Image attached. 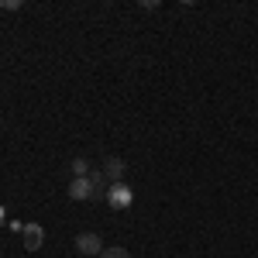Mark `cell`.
I'll return each instance as SVG.
<instances>
[{
	"label": "cell",
	"instance_id": "obj_8",
	"mask_svg": "<svg viewBox=\"0 0 258 258\" xmlns=\"http://www.w3.org/2000/svg\"><path fill=\"white\" fill-rule=\"evenodd\" d=\"M100 258H131V251H127V248H103V251H100Z\"/></svg>",
	"mask_w": 258,
	"mask_h": 258
},
{
	"label": "cell",
	"instance_id": "obj_5",
	"mask_svg": "<svg viewBox=\"0 0 258 258\" xmlns=\"http://www.w3.org/2000/svg\"><path fill=\"white\" fill-rule=\"evenodd\" d=\"M124 172H127L124 159H107L103 162V176H107V182H124Z\"/></svg>",
	"mask_w": 258,
	"mask_h": 258
},
{
	"label": "cell",
	"instance_id": "obj_2",
	"mask_svg": "<svg viewBox=\"0 0 258 258\" xmlns=\"http://www.w3.org/2000/svg\"><path fill=\"white\" fill-rule=\"evenodd\" d=\"M76 251L86 258H100V251H103V241L93 234V231H86V234H80L76 238Z\"/></svg>",
	"mask_w": 258,
	"mask_h": 258
},
{
	"label": "cell",
	"instance_id": "obj_1",
	"mask_svg": "<svg viewBox=\"0 0 258 258\" xmlns=\"http://www.w3.org/2000/svg\"><path fill=\"white\" fill-rule=\"evenodd\" d=\"M131 200H135V193H131V186H127V182H110V189H107V203H110L114 210L131 207Z\"/></svg>",
	"mask_w": 258,
	"mask_h": 258
},
{
	"label": "cell",
	"instance_id": "obj_3",
	"mask_svg": "<svg viewBox=\"0 0 258 258\" xmlns=\"http://www.w3.org/2000/svg\"><path fill=\"white\" fill-rule=\"evenodd\" d=\"M21 234H24V248H28V251H38L41 244H45V231H41L38 224H28V227H21Z\"/></svg>",
	"mask_w": 258,
	"mask_h": 258
},
{
	"label": "cell",
	"instance_id": "obj_6",
	"mask_svg": "<svg viewBox=\"0 0 258 258\" xmlns=\"http://www.w3.org/2000/svg\"><path fill=\"white\" fill-rule=\"evenodd\" d=\"M90 186H93V200H107V189H110V182H107V176L103 172H90Z\"/></svg>",
	"mask_w": 258,
	"mask_h": 258
},
{
	"label": "cell",
	"instance_id": "obj_4",
	"mask_svg": "<svg viewBox=\"0 0 258 258\" xmlns=\"http://www.w3.org/2000/svg\"><path fill=\"white\" fill-rule=\"evenodd\" d=\"M69 200H93V186H90V176L73 179V182H69Z\"/></svg>",
	"mask_w": 258,
	"mask_h": 258
},
{
	"label": "cell",
	"instance_id": "obj_7",
	"mask_svg": "<svg viewBox=\"0 0 258 258\" xmlns=\"http://www.w3.org/2000/svg\"><path fill=\"white\" fill-rule=\"evenodd\" d=\"M69 169H73V176H76V179L90 176V162H86V159H73V165H69Z\"/></svg>",
	"mask_w": 258,
	"mask_h": 258
}]
</instances>
